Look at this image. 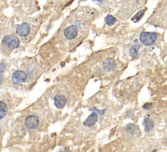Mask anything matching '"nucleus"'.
Masks as SVG:
<instances>
[{
  "mask_svg": "<svg viewBox=\"0 0 167 152\" xmlns=\"http://www.w3.org/2000/svg\"><path fill=\"white\" fill-rule=\"evenodd\" d=\"M103 67L104 69L109 70L112 69L113 67H114V61L112 59H107L103 63Z\"/></svg>",
  "mask_w": 167,
  "mask_h": 152,
  "instance_id": "10",
  "label": "nucleus"
},
{
  "mask_svg": "<svg viewBox=\"0 0 167 152\" xmlns=\"http://www.w3.org/2000/svg\"><path fill=\"white\" fill-rule=\"evenodd\" d=\"M104 20H105V23L108 24V25H113V24H116V21H117L116 18L112 15H107L105 19H104Z\"/></svg>",
  "mask_w": 167,
  "mask_h": 152,
  "instance_id": "12",
  "label": "nucleus"
},
{
  "mask_svg": "<svg viewBox=\"0 0 167 152\" xmlns=\"http://www.w3.org/2000/svg\"><path fill=\"white\" fill-rule=\"evenodd\" d=\"M144 12H145V10H141V11H138L137 14H135L134 17L132 18V20L134 22H138V20H140V19L144 15Z\"/></svg>",
  "mask_w": 167,
  "mask_h": 152,
  "instance_id": "14",
  "label": "nucleus"
},
{
  "mask_svg": "<svg viewBox=\"0 0 167 152\" xmlns=\"http://www.w3.org/2000/svg\"><path fill=\"white\" fill-rule=\"evenodd\" d=\"M59 152H70V150H68V149H64V150H60Z\"/></svg>",
  "mask_w": 167,
  "mask_h": 152,
  "instance_id": "19",
  "label": "nucleus"
},
{
  "mask_svg": "<svg viewBox=\"0 0 167 152\" xmlns=\"http://www.w3.org/2000/svg\"><path fill=\"white\" fill-rule=\"evenodd\" d=\"M138 50H139V46L138 45H134L130 49V54L132 55L133 58L138 56Z\"/></svg>",
  "mask_w": 167,
  "mask_h": 152,
  "instance_id": "15",
  "label": "nucleus"
},
{
  "mask_svg": "<svg viewBox=\"0 0 167 152\" xmlns=\"http://www.w3.org/2000/svg\"><path fill=\"white\" fill-rule=\"evenodd\" d=\"M7 112V106L6 103L0 101V119L5 117Z\"/></svg>",
  "mask_w": 167,
  "mask_h": 152,
  "instance_id": "11",
  "label": "nucleus"
},
{
  "mask_svg": "<svg viewBox=\"0 0 167 152\" xmlns=\"http://www.w3.org/2000/svg\"><path fill=\"white\" fill-rule=\"evenodd\" d=\"M143 125H144V128H145L146 132H149L153 128L154 124L153 121L152 119L148 117H145L143 119Z\"/></svg>",
  "mask_w": 167,
  "mask_h": 152,
  "instance_id": "9",
  "label": "nucleus"
},
{
  "mask_svg": "<svg viewBox=\"0 0 167 152\" xmlns=\"http://www.w3.org/2000/svg\"><path fill=\"white\" fill-rule=\"evenodd\" d=\"M24 124L27 128L29 129H34L39 124V119L37 115H31L27 116V118L24 120Z\"/></svg>",
  "mask_w": 167,
  "mask_h": 152,
  "instance_id": "3",
  "label": "nucleus"
},
{
  "mask_svg": "<svg viewBox=\"0 0 167 152\" xmlns=\"http://www.w3.org/2000/svg\"><path fill=\"white\" fill-rule=\"evenodd\" d=\"M0 133H1V129H0Z\"/></svg>",
  "mask_w": 167,
  "mask_h": 152,
  "instance_id": "20",
  "label": "nucleus"
},
{
  "mask_svg": "<svg viewBox=\"0 0 167 152\" xmlns=\"http://www.w3.org/2000/svg\"><path fill=\"white\" fill-rule=\"evenodd\" d=\"M5 70V65L3 63H0V73H2Z\"/></svg>",
  "mask_w": 167,
  "mask_h": 152,
  "instance_id": "17",
  "label": "nucleus"
},
{
  "mask_svg": "<svg viewBox=\"0 0 167 152\" xmlns=\"http://www.w3.org/2000/svg\"><path fill=\"white\" fill-rule=\"evenodd\" d=\"M2 80H3V76H2V73H0V85L2 83Z\"/></svg>",
  "mask_w": 167,
  "mask_h": 152,
  "instance_id": "18",
  "label": "nucleus"
},
{
  "mask_svg": "<svg viewBox=\"0 0 167 152\" xmlns=\"http://www.w3.org/2000/svg\"><path fill=\"white\" fill-rule=\"evenodd\" d=\"M152 103H146L145 105H143V109H146V110H148V109L152 108Z\"/></svg>",
  "mask_w": 167,
  "mask_h": 152,
  "instance_id": "16",
  "label": "nucleus"
},
{
  "mask_svg": "<svg viewBox=\"0 0 167 152\" xmlns=\"http://www.w3.org/2000/svg\"><path fill=\"white\" fill-rule=\"evenodd\" d=\"M29 32H30V26L28 23H22L21 24L18 25L17 28H16V33L21 37L27 36L29 33Z\"/></svg>",
  "mask_w": 167,
  "mask_h": 152,
  "instance_id": "6",
  "label": "nucleus"
},
{
  "mask_svg": "<svg viewBox=\"0 0 167 152\" xmlns=\"http://www.w3.org/2000/svg\"><path fill=\"white\" fill-rule=\"evenodd\" d=\"M54 102H55V106L59 109L63 108L64 106H65L66 102H67V98L63 94H57V95L55 96L54 98Z\"/></svg>",
  "mask_w": 167,
  "mask_h": 152,
  "instance_id": "7",
  "label": "nucleus"
},
{
  "mask_svg": "<svg viewBox=\"0 0 167 152\" xmlns=\"http://www.w3.org/2000/svg\"><path fill=\"white\" fill-rule=\"evenodd\" d=\"M157 34L156 33H150V32H142L139 37V40L143 45L145 46H151L155 43Z\"/></svg>",
  "mask_w": 167,
  "mask_h": 152,
  "instance_id": "1",
  "label": "nucleus"
},
{
  "mask_svg": "<svg viewBox=\"0 0 167 152\" xmlns=\"http://www.w3.org/2000/svg\"><path fill=\"white\" fill-rule=\"evenodd\" d=\"M136 129V126L133 124H129L125 127V131H126L128 133H130V134H134V133H135Z\"/></svg>",
  "mask_w": 167,
  "mask_h": 152,
  "instance_id": "13",
  "label": "nucleus"
},
{
  "mask_svg": "<svg viewBox=\"0 0 167 152\" xmlns=\"http://www.w3.org/2000/svg\"><path fill=\"white\" fill-rule=\"evenodd\" d=\"M97 120H98V114L96 112H92L83 122V125L90 127V126L94 125L97 122Z\"/></svg>",
  "mask_w": 167,
  "mask_h": 152,
  "instance_id": "8",
  "label": "nucleus"
},
{
  "mask_svg": "<svg viewBox=\"0 0 167 152\" xmlns=\"http://www.w3.org/2000/svg\"><path fill=\"white\" fill-rule=\"evenodd\" d=\"M26 78V73H25L24 71H21V70L15 71V72L12 74V77H11L12 81H13L15 84H20V83L24 82Z\"/></svg>",
  "mask_w": 167,
  "mask_h": 152,
  "instance_id": "4",
  "label": "nucleus"
},
{
  "mask_svg": "<svg viewBox=\"0 0 167 152\" xmlns=\"http://www.w3.org/2000/svg\"><path fill=\"white\" fill-rule=\"evenodd\" d=\"M2 45L10 50H13L19 46L20 40L13 35H7L2 39Z\"/></svg>",
  "mask_w": 167,
  "mask_h": 152,
  "instance_id": "2",
  "label": "nucleus"
},
{
  "mask_svg": "<svg viewBox=\"0 0 167 152\" xmlns=\"http://www.w3.org/2000/svg\"><path fill=\"white\" fill-rule=\"evenodd\" d=\"M64 37L68 40H72L76 37L77 34V28L75 25H70L67 27L64 31Z\"/></svg>",
  "mask_w": 167,
  "mask_h": 152,
  "instance_id": "5",
  "label": "nucleus"
}]
</instances>
